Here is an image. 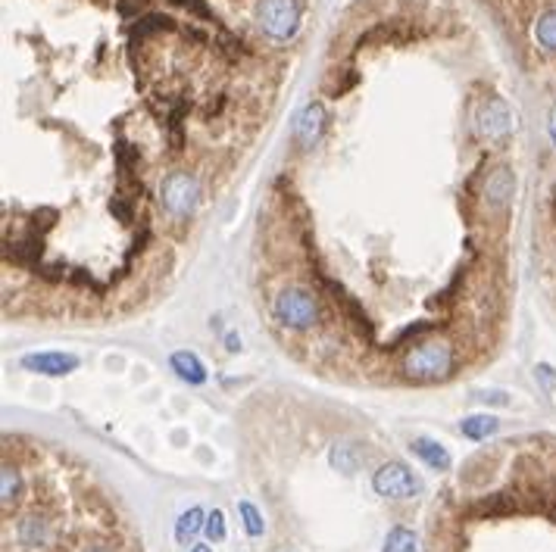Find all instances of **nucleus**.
I'll use <instances>...</instances> for the list:
<instances>
[{
  "instance_id": "nucleus-3",
  "label": "nucleus",
  "mask_w": 556,
  "mask_h": 552,
  "mask_svg": "<svg viewBox=\"0 0 556 552\" xmlns=\"http://www.w3.org/2000/svg\"><path fill=\"white\" fill-rule=\"evenodd\" d=\"M272 312L287 331H313L319 325V303L300 287H285L272 303Z\"/></svg>"
},
{
  "instance_id": "nucleus-13",
  "label": "nucleus",
  "mask_w": 556,
  "mask_h": 552,
  "mask_svg": "<svg viewBox=\"0 0 556 552\" xmlns=\"http://www.w3.org/2000/svg\"><path fill=\"white\" fill-rule=\"evenodd\" d=\"M534 41H538L541 50L556 54V6L538 16V22H534Z\"/></svg>"
},
{
  "instance_id": "nucleus-6",
  "label": "nucleus",
  "mask_w": 556,
  "mask_h": 552,
  "mask_svg": "<svg viewBox=\"0 0 556 552\" xmlns=\"http://www.w3.org/2000/svg\"><path fill=\"white\" fill-rule=\"evenodd\" d=\"M513 110H509L507 101L500 97H488L479 110H475V131L485 135L488 141H507L513 135Z\"/></svg>"
},
{
  "instance_id": "nucleus-11",
  "label": "nucleus",
  "mask_w": 556,
  "mask_h": 552,
  "mask_svg": "<svg viewBox=\"0 0 556 552\" xmlns=\"http://www.w3.org/2000/svg\"><path fill=\"white\" fill-rule=\"evenodd\" d=\"M322 125H325V110L319 107V103H310L297 119L300 144H304V147H313V144L319 141V135H322Z\"/></svg>"
},
{
  "instance_id": "nucleus-17",
  "label": "nucleus",
  "mask_w": 556,
  "mask_h": 552,
  "mask_svg": "<svg viewBox=\"0 0 556 552\" xmlns=\"http://www.w3.org/2000/svg\"><path fill=\"white\" fill-rule=\"evenodd\" d=\"M207 537L213 543H222L225 540V515H222L219 509H213V515H207Z\"/></svg>"
},
{
  "instance_id": "nucleus-21",
  "label": "nucleus",
  "mask_w": 556,
  "mask_h": 552,
  "mask_svg": "<svg viewBox=\"0 0 556 552\" xmlns=\"http://www.w3.org/2000/svg\"><path fill=\"white\" fill-rule=\"evenodd\" d=\"M551 141L556 144V107H553V113H551Z\"/></svg>"
},
{
  "instance_id": "nucleus-7",
  "label": "nucleus",
  "mask_w": 556,
  "mask_h": 552,
  "mask_svg": "<svg viewBox=\"0 0 556 552\" xmlns=\"http://www.w3.org/2000/svg\"><path fill=\"white\" fill-rule=\"evenodd\" d=\"M22 368H29V372H35V374L63 378V374H69L78 368V356H72V353H57V350L29 353V356L22 359Z\"/></svg>"
},
{
  "instance_id": "nucleus-10",
  "label": "nucleus",
  "mask_w": 556,
  "mask_h": 552,
  "mask_svg": "<svg viewBox=\"0 0 556 552\" xmlns=\"http://www.w3.org/2000/svg\"><path fill=\"white\" fill-rule=\"evenodd\" d=\"M410 450H413L416 456L422 459L428 469H435V471H447L450 465H454V462H450V452L444 450L437 440H431V437H416L413 443H410Z\"/></svg>"
},
{
  "instance_id": "nucleus-14",
  "label": "nucleus",
  "mask_w": 556,
  "mask_h": 552,
  "mask_svg": "<svg viewBox=\"0 0 556 552\" xmlns=\"http://www.w3.org/2000/svg\"><path fill=\"white\" fill-rule=\"evenodd\" d=\"M497 428H500V422H497L494 416H469L460 422L463 437H469V440H488L490 434H497Z\"/></svg>"
},
{
  "instance_id": "nucleus-12",
  "label": "nucleus",
  "mask_w": 556,
  "mask_h": 552,
  "mask_svg": "<svg viewBox=\"0 0 556 552\" xmlns=\"http://www.w3.org/2000/svg\"><path fill=\"white\" fill-rule=\"evenodd\" d=\"M204 528H207L204 509H200V505H194V509H188L185 515H181L179 521H175V540H179V543L194 540V537H198Z\"/></svg>"
},
{
  "instance_id": "nucleus-20",
  "label": "nucleus",
  "mask_w": 556,
  "mask_h": 552,
  "mask_svg": "<svg viewBox=\"0 0 556 552\" xmlns=\"http://www.w3.org/2000/svg\"><path fill=\"white\" fill-rule=\"evenodd\" d=\"M225 346L232 353H238L241 350V337H234V331H225Z\"/></svg>"
},
{
  "instance_id": "nucleus-8",
  "label": "nucleus",
  "mask_w": 556,
  "mask_h": 552,
  "mask_svg": "<svg viewBox=\"0 0 556 552\" xmlns=\"http://www.w3.org/2000/svg\"><path fill=\"white\" fill-rule=\"evenodd\" d=\"M513 190H516V179L507 166L490 169L485 181V203L490 209H507L509 200H513Z\"/></svg>"
},
{
  "instance_id": "nucleus-4",
  "label": "nucleus",
  "mask_w": 556,
  "mask_h": 552,
  "mask_svg": "<svg viewBox=\"0 0 556 552\" xmlns=\"http://www.w3.org/2000/svg\"><path fill=\"white\" fill-rule=\"evenodd\" d=\"M160 200H163V209L169 215H175V219L191 215L200 203V184L188 172H172L160 184Z\"/></svg>"
},
{
  "instance_id": "nucleus-2",
  "label": "nucleus",
  "mask_w": 556,
  "mask_h": 552,
  "mask_svg": "<svg viewBox=\"0 0 556 552\" xmlns=\"http://www.w3.org/2000/svg\"><path fill=\"white\" fill-rule=\"evenodd\" d=\"M257 22L266 41H294L304 29V0H260Z\"/></svg>"
},
{
  "instance_id": "nucleus-15",
  "label": "nucleus",
  "mask_w": 556,
  "mask_h": 552,
  "mask_svg": "<svg viewBox=\"0 0 556 552\" xmlns=\"http://www.w3.org/2000/svg\"><path fill=\"white\" fill-rule=\"evenodd\" d=\"M384 552H416V534L403 524H397L384 537Z\"/></svg>"
},
{
  "instance_id": "nucleus-18",
  "label": "nucleus",
  "mask_w": 556,
  "mask_h": 552,
  "mask_svg": "<svg viewBox=\"0 0 556 552\" xmlns=\"http://www.w3.org/2000/svg\"><path fill=\"white\" fill-rule=\"evenodd\" d=\"M331 462L338 465L341 471H357V459H353V452H350V446H338L335 452H331Z\"/></svg>"
},
{
  "instance_id": "nucleus-9",
  "label": "nucleus",
  "mask_w": 556,
  "mask_h": 552,
  "mask_svg": "<svg viewBox=\"0 0 556 552\" xmlns=\"http://www.w3.org/2000/svg\"><path fill=\"white\" fill-rule=\"evenodd\" d=\"M169 365H172V372L179 374L181 381H188V384H194V387L207 384V368H204V363L198 359V353H191V350H175L172 356H169Z\"/></svg>"
},
{
  "instance_id": "nucleus-1",
  "label": "nucleus",
  "mask_w": 556,
  "mask_h": 552,
  "mask_svg": "<svg viewBox=\"0 0 556 552\" xmlns=\"http://www.w3.org/2000/svg\"><path fill=\"white\" fill-rule=\"evenodd\" d=\"M454 350L444 340H425L416 344L403 359V374L416 384H435V381L450 378L454 372Z\"/></svg>"
},
{
  "instance_id": "nucleus-22",
  "label": "nucleus",
  "mask_w": 556,
  "mask_h": 552,
  "mask_svg": "<svg viewBox=\"0 0 556 552\" xmlns=\"http://www.w3.org/2000/svg\"><path fill=\"white\" fill-rule=\"evenodd\" d=\"M188 552H213V549H209L207 543H198V547H191V549H188Z\"/></svg>"
},
{
  "instance_id": "nucleus-19",
  "label": "nucleus",
  "mask_w": 556,
  "mask_h": 552,
  "mask_svg": "<svg viewBox=\"0 0 556 552\" xmlns=\"http://www.w3.org/2000/svg\"><path fill=\"white\" fill-rule=\"evenodd\" d=\"M78 552H116V549L110 547V543H103V540H94V543H84Z\"/></svg>"
},
{
  "instance_id": "nucleus-5",
  "label": "nucleus",
  "mask_w": 556,
  "mask_h": 552,
  "mask_svg": "<svg viewBox=\"0 0 556 552\" xmlns=\"http://www.w3.org/2000/svg\"><path fill=\"white\" fill-rule=\"evenodd\" d=\"M372 487L384 499H413L422 490V484H419V478L403 462H388L375 471Z\"/></svg>"
},
{
  "instance_id": "nucleus-16",
  "label": "nucleus",
  "mask_w": 556,
  "mask_h": 552,
  "mask_svg": "<svg viewBox=\"0 0 556 552\" xmlns=\"http://www.w3.org/2000/svg\"><path fill=\"white\" fill-rule=\"evenodd\" d=\"M238 512H241V518H244V530H247V534H251V537H263L266 524H263V515L257 512V505H253L251 499H241Z\"/></svg>"
}]
</instances>
